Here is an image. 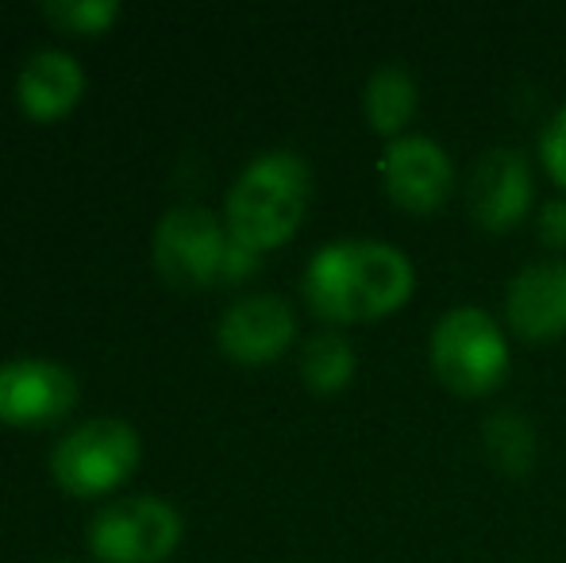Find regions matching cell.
Masks as SVG:
<instances>
[{"label": "cell", "instance_id": "7", "mask_svg": "<svg viewBox=\"0 0 566 563\" xmlns=\"http://www.w3.org/2000/svg\"><path fill=\"white\" fill-rule=\"evenodd\" d=\"M378 178L389 201L409 217L440 212L451 201L454 186H459L448 147L432 136H417V132L386 143L378 158Z\"/></svg>", "mask_w": 566, "mask_h": 563}, {"label": "cell", "instance_id": "13", "mask_svg": "<svg viewBox=\"0 0 566 563\" xmlns=\"http://www.w3.org/2000/svg\"><path fill=\"white\" fill-rule=\"evenodd\" d=\"M420 90L417 77L401 66V62H386L378 66L363 85V116L366 128L386 143L409 136V124L417 121Z\"/></svg>", "mask_w": 566, "mask_h": 563}, {"label": "cell", "instance_id": "1", "mask_svg": "<svg viewBox=\"0 0 566 563\" xmlns=\"http://www.w3.org/2000/svg\"><path fill=\"white\" fill-rule=\"evenodd\" d=\"M305 301L324 324H370L401 313L417 293V267L397 243L350 236L308 259Z\"/></svg>", "mask_w": 566, "mask_h": 563}, {"label": "cell", "instance_id": "19", "mask_svg": "<svg viewBox=\"0 0 566 563\" xmlns=\"http://www.w3.org/2000/svg\"><path fill=\"white\" fill-rule=\"evenodd\" d=\"M259 251H251L247 243L239 240H228V251H224V271H220V282H243L247 274L259 271Z\"/></svg>", "mask_w": 566, "mask_h": 563}, {"label": "cell", "instance_id": "18", "mask_svg": "<svg viewBox=\"0 0 566 563\" xmlns=\"http://www.w3.org/2000/svg\"><path fill=\"white\" fill-rule=\"evenodd\" d=\"M536 236H539V243H544V251H552V259H563V251H566V197H552V201L539 205Z\"/></svg>", "mask_w": 566, "mask_h": 563}, {"label": "cell", "instance_id": "6", "mask_svg": "<svg viewBox=\"0 0 566 563\" xmlns=\"http://www.w3.org/2000/svg\"><path fill=\"white\" fill-rule=\"evenodd\" d=\"M228 225L205 205H174L155 228V267L178 290L220 282Z\"/></svg>", "mask_w": 566, "mask_h": 563}, {"label": "cell", "instance_id": "17", "mask_svg": "<svg viewBox=\"0 0 566 563\" xmlns=\"http://www.w3.org/2000/svg\"><path fill=\"white\" fill-rule=\"evenodd\" d=\"M539 163H544L547 178L563 189L566 197V105L555 108V116L539 132Z\"/></svg>", "mask_w": 566, "mask_h": 563}, {"label": "cell", "instance_id": "14", "mask_svg": "<svg viewBox=\"0 0 566 563\" xmlns=\"http://www.w3.org/2000/svg\"><path fill=\"white\" fill-rule=\"evenodd\" d=\"M482 451L497 475L524 479V475H532L539 456L536 425L524 414H513V409H493L482 421Z\"/></svg>", "mask_w": 566, "mask_h": 563}, {"label": "cell", "instance_id": "2", "mask_svg": "<svg viewBox=\"0 0 566 563\" xmlns=\"http://www.w3.org/2000/svg\"><path fill=\"white\" fill-rule=\"evenodd\" d=\"M313 197V166L297 150H262L239 170L224 201L228 236L251 251H274L297 236Z\"/></svg>", "mask_w": 566, "mask_h": 563}, {"label": "cell", "instance_id": "10", "mask_svg": "<svg viewBox=\"0 0 566 563\" xmlns=\"http://www.w3.org/2000/svg\"><path fill=\"white\" fill-rule=\"evenodd\" d=\"M297 340V313L277 293H247L217 324V344L231 363L262 367L285 355Z\"/></svg>", "mask_w": 566, "mask_h": 563}, {"label": "cell", "instance_id": "5", "mask_svg": "<svg viewBox=\"0 0 566 563\" xmlns=\"http://www.w3.org/2000/svg\"><path fill=\"white\" fill-rule=\"evenodd\" d=\"M181 513L166 498H116L93 518L90 552L101 563H163L181 544Z\"/></svg>", "mask_w": 566, "mask_h": 563}, {"label": "cell", "instance_id": "8", "mask_svg": "<svg viewBox=\"0 0 566 563\" xmlns=\"http://www.w3.org/2000/svg\"><path fill=\"white\" fill-rule=\"evenodd\" d=\"M467 212L482 232H513L536 205V178L521 147H490L474 158L467 174Z\"/></svg>", "mask_w": 566, "mask_h": 563}, {"label": "cell", "instance_id": "11", "mask_svg": "<svg viewBox=\"0 0 566 563\" xmlns=\"http://www.w3.org/2000/svg\"><path fill=\"white\" fill-rule=\"evenodd\" d=\"M77 406V378L54 359H4L0 363V421L4 425H54Z\"/></svg>", "mask_w": 566, "mask_h": 563}, {"label": "cell", "instance_id": "16", "mask_svg": "<svg viewBox=\"0 0 566 563\" xmlns=\"http://www.w3.org/2000/svg\"><path fill=\"white\" fill-rule=\"evenodd\" d=\"M43 15L70 35H101L108 31V23L119 20V4L116 0H46Z\"/></svg>", "mask_w": 566, "mask_h": 563}, {"label": "cell", "instance_id": "3", "mask_svg": "<svg viewBox=\"0 0 566 563\" xmlns=\"http://www.w3.org/2000/svg\"><path fill=\"white\" fill-rule=\"evenodd\" d=\"M428 367L454 398H490L513 367L505 324L482 305L448 309L428 336Z\"/></svg>", "mask_w": 566, "mask_h": 563}, {"label": "cell", "instance_id": "4", "mask_svg": "<svg viewBox=\"0 0 566 563\" xmlns=\"http://www.w3.org/2000/svg\"><path fill=\"white\" fill-rule=\"evenodd\" d=\"M143 459V440L124 417H93L70 428L51 451V475L66 494L101 498L124 487Z\"/></svg>", "mask_w": 566, "mask_h": 563}, {"label": "cell", "instance_id": "12", "mask_svg": "<svg viewBox=\"0 0 566 563\" xmlns=\"http://www.w3.org/2000/svg\"><path fill=\"white\" fill-rule=\"evenodd\" d=\"M85 70L70 51L43 46L20 66L15 77V101L31 121H59L82 101Z\"/></svg>", "mask_w": 566, "mask_h": 563}, {"label": "cell", "instance_id": "20", "mask_svg": "<svg viewBox=\"0 0 566 563\" xmlns=\"http://www.w3.org/2000/svg\"><path fill=\"white\" fill-rule=\"evenodd\" d=\"M59 563H70V560H59Z\"/></svg>", "mask_w": 566, "mask_h": 563}, {"label": "cell", "instance_id": "15", "mask_svg": "<svg viewBox=\"0 0 566 563\" xmlns=\"http://www.w3.org/2000/svg\"><path fill=\"white\" fill-rule=\"evenodd\" d=\"M358 371V355L343 332L324 329L305 340L301 347V383L313 394H339L350 386Z\"/></svg>", "mask_w": 566, "mask_h": 563}, {"label": "cell", "instance_id": "9", "mask_svg": "<svg viewBox=\"0 0 566 563\" xmlns=\"http://www.w3.org/2000/svg\"><path fill=\"white\" fill-rule=\"evenodd\" d=\"M505 332L524 344H555L566 336V259L524 263L505 285Z\"/></svg>", "mask_w": 566, "mask_h": 563}]
</instances>
